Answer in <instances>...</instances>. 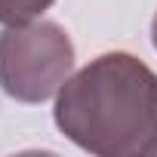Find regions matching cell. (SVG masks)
Masks as SVG:
<instances>
[{"mask_svg":"<svg viewBox=\"0 0 157 157\" xmlns=\"http://www.w3.org/2000/svg\"><path fill=\"white\" fill-rule=\"evenodd\" d=\"M151 40H154V46H157V16H154V22H151Z\"/></svg>","mask_w":157,"mask_h":157,"instance_id":"4","label":"cell"},{"mask_svg":"<svg viewBox=\"0 0 157 157\" xmlns=\"http://www.w3.org/2000/svg\"><path fill=\"white\" fill-rule=\"evenodd\" d=\"M74 71V43L56 22L10 25L0 34V90L16 102H46Z\"/></svg>","mask_w":157,"mask_h":157,"instance_id":"2","label":"cell"},{"mask_svg":"<svg viewBox=\"0 0 157 157\" xmlns=\"http://www.w3.org/2000/svg\"><path fill=\"white\" fill-rule=\"evenodd\" d=\"M56 126L99 157L157 154V74L129 52H105L68 77Z\"/></svg>","mask_w":157,"mask_h":157,"instance_id":"1","label":"cell"},{"mask_svg":"<svg viewBox=\"0 0 157 157\" xmlns=\"http://www.w3.org/2000/svg\"><path fill=\"white\" fill-rule=\"evenodd\" d=\"M49 6L52 0H0V25H28Z\"/></svg>","mask_w":157,"mask_h":157,"instance_id":"3","label":"cell"}]
</instances>
